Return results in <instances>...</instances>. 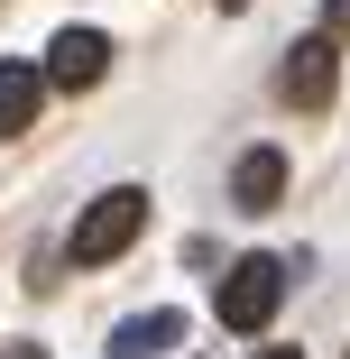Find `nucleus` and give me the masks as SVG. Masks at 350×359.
Here are the masks:
<instances>
[{"mask_svg": "<svg viewBox=\"0 0 350 359\" xmlns=\"http://www.w3.org/2000/svg\"><path fill=\"white\" fill-rule=\"evenodd\" d=\"M295 267H304V258H267V249L231 258V267H222V285H213L222 332H267V323H276V304H286V285H295Z\"/></svg>", "mask_w": 350, "mask_h": 359, "instance_id": "1", "label": "nucleus"}, {"mask_svg": "<svg viewBox=\"0 0 350 359\" xmlns=\"http://www.w3.org/2000/svg\"><path fill=\"white\" fill-rule=\"evenodd\" d=\"M138 231H148V194H138V184L93 194V203H83V222H74V267H111Z\"/></svg>", "mask_w": 350, "mask_h": 359, "instance_id": "2", "label": "nucleus"}, {"mask_svg": "<svg viewBox=\"0 0 350 359\" xmlns=\"http://www.w3.org/2000/svg\"><path fill=\"white\" fill-rule=\"evenodd\" d=\"M276 93H286L295 111H332V93H341V46H332V37H295L286 65H276Z\"/></svg>", "mask_w": 350, "mask_h": 359, "instance_id": "3", "label": "nucleus"}, {"mask_svg": "<svg viewBox=\"0 0 350 359\" xmlns=\"http://www.w3.org/2000/svg\"><path fill=\"white\" fill-rule=\"evenodd\" d=\"M111 74V37L102 28H55L46 37V93H93Z\"/></svg>", "mask_w": 350, "mask_h": 359, "instance_id": "4", "label": "nucleus"}, {"mask_svg": "<svg viewBox=\"0 0 350 359\" xmlns=\"http://www.w3.org/2000/svg\"><path fill=\"white\" fill-rule=\"evenodd\" d=\"M184 341V313L175 304H148V313H129L120 332H111V359H166Z\"/></svg>", "mask_w": 350, "mask_h": 359, "instance_id": "5", "label": "nucleus"}, {"mask_svg": "<svg viewBox=\"0 0 350 359\" xmlns=\"http://www.w3.org/2000/svg\"><path fill=\"white\" fill-rule=\"evenodd\" d=\"M231 203L240 212H276V203H286V157H276V148H249L231 166Z\"/></svg>", "mask_w": 350, "mask_h": 359, "instance_id": "6", "label": "nucleus"}, {"mask_svg": "<svg viewBox=\"0 0 350 359\" xmlns=\"http://www.w3.org/2000/svg\"><path fill=\"white\" fill-rule=\"evenodd\" d=\"M46 102V65H0V138H19Z\"/></svg>", "mask_w": 350, "mask_h": 359, "instance_id": "7", "label": "nucleus"}, {"mask_svg": "<svg viewBox=\"0 0 350 359\" xmlns=\"http://www.w3.org/2000/svg\"><path fill=\"white\" fill-rule=\"evenodd\" d=\"M323 37H350V0H323Z\"/></svg>", "mask_w": 350, "mask_h": 359, "instance_id": "8", "label": "nucleus"}, {"mask_svg": "<svg viewBox=\"0 0 350 359\" xmlns=\"http://www.w3.org/2000/svg\"><path fill=\"white\" fill-rule=\"evenodd\" d=\"M0 359H46V350L37 341H0Z\"/></svg>", "mask_w": 350, "mask_h": 359, "instance_id": "9", "label": "nucleus"}, {"mask_svg": "<svg viewBox=\"0 0 350 359\" xmlns=\"http://www.w3.org/2000/svg\"><path fill=\"white\" fill-rule=\"evenodd\" d=\"M258 359H304V350H258Z\"/></svg>", "mask_w": 350, "mask_h": 359, "instance_id": "10", "label": "nucleus"}, {"mask_svg": "<svg viewBox=\"0 0 350 359\" xmlns=\"http://www.w3.org/2000/svg\"><path fill=\"white\" fill-rule=\"evenodd\" d=\"M222 10H249V0H222Z\"/></svg>", "mask_w": 350, "mask_h": 359, "instance_id": "11", "label": "nucleus"}]
</instances>
